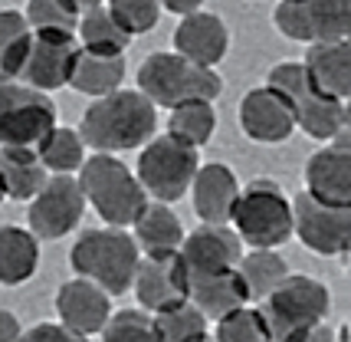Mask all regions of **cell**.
<instances>
[{"label":"cell","mask_w":351,"mask_h":342,"mask_svg":"<svg viewBox=\"0 0 351 342\" xmlns=\"http://www.w3.org/2000/svg\"><path fill=\"white\" fill-rule=\"evenodd\" d=\"M20 342H89V339L62 329L60 323H36L33 329H23V339Z\"/></svg>","instance_id":"cell-37"},{"label":"cell","mask_w":351,"mask_h":342,"mask_svg":"<svg viewBox=\"0 0 351 342\" xmlns=\"http://www.w3.org/2000/svg\"><path fill=\"white\" fill-rule=\"evenodd\" d=\"M161 10H168V14H181V20H184V16L200 14V3L197 0H168Z\"/></svg>","instance_id":"cell-39"},{"label":"cell","mask_w":351,"mask_h":342,"mask_svg":"<svg viewBox=\"0 0 351 342\" xmlns=\"http://www.w3.org/2000/svg\"><path fill=\"white\" fill-rule=\"evenodd\" d=\"M79 47L76 36H46V33H33L30 53H27V66H23V86L36 89V93H53L69 86L73 66H76Z\"/></svg>","instance_id":"cell-15"},{"label":"cell","mask_w":351,"mask_h":342,"mask_svg":"<svg viewBox=\"0 0 351 342\" xmlns=\"http://www.w3.org/2000/svg\"><path fill=\"white\" fill-rule=\"evenodd\" d=\"M295 342H335V329H328V326H315L312 332H306L302 339H295Z\"/></svg>","instance_id":"cell-41"},{"label":"cell","mask_w":351,"mask_h":342,"mask_svg":"<svg viewBox=\"0 0 351 342\" xmlns=\"http://www.w3.org/2000/svg\"><path fill=\"white\" fill-rule=\"evenodd\" d=\"M200 168L197 148H187L171 135L152 139L138 155V185L158 204L181 201L191 191V181Z\"/></svg>","instance_id":"cell-8"},{"label":"cell","mask_w":351,"mask_h":342,"mask_svg":"<svg viewBox=\"0 0 351 342\" xmlns=\"http://www.w3.org/2000/svg\"><path fill=\"white\" fill-rule=\"evenodd\" d=\"M138 93L154 109H178L184 102H214L223 93L217 69H200L178 53H152L138 69Z\"/></svg>","instance_id":"cell-4"},{"label":"cell","mask_w":351,"mask_h":342,"mask_svg":"<svg viewBox=\"0 0 351 342\" xmlns=\"http://www.w3.org/2000/svg\"><path fill=\"white\" fill-rule=\"evenodd\" d=\"M191 283V303L197 306L207 323L223 319L233 310L250 306V290H246L240 270H223V273H204V277H187Z\"/></svg>","instance_id":"cell-21"},{"label":"cell","mask_w":351,"mask_h":342,"mask_svg":"<svg viewBox=\"0 0 351 342\" xmlns=\"http://www.w3.org/2000/svg\"><path fill=\"white\" fill-rule=\"evenodd\" d=\"M106 7H108V16L115 20V27L128 40L154 30L158 20H161V3H154V0H112Z\"/></svg>","instance_id":"cell-35"},{"label":"cell","mask_w":351,"mask_h":342,"mask_svg":"<svg viewBox=\"0 0 351 342\" xmlns=\"http://www.w3.org/2000/svg\"><path fill=\"white\" fill-rule=\"evenodd\" d=\"M306 76L319 93L332 95L338 102H348L351 95V43H325V47H308L302 60Z\"/></svg>","instance_id":"cell-22"},{"label":"cell","mask_w":351,"mask_h":342,"mask_svg":"<svg viewBox=\"0 0 351 342\" xmlns=\"http://www.w3.org/2000/svg\"><path fill=\"white\" fill-rule=\"evenodd\" d=\"M79 10H82V3H76V0H33V3H27L23 16H27L33 33L76 36Z\"/></svg>","instance_id":"cell-32"},{"label":"cell","mask_w":351,"mask_h":342,"mask_svg":"<svg viewBox=\"0 0 351 342\" xmlns=\"http://www.w3.org/2000/svg\"><path fill=\"white\" fill-rule=\"evenodd\" d=\"M30 43H33V30L27 23V16H23V10H0V79L16 82L23 76Z\"/></svg>","instance_id":"cell-28"},{"label":"cell","mask_w":351,"mask_h":342,"mask_svg":"<svg viewBox=\"0 0 351 342\" xmlns=\"http://www.w3.org/2000/svg\"><path fill=\"white\" fill-rule=\"evenodd\" d=\"M0 181L10 201H33L49 181L43 161L30 148H0Z\"/></svg>","instance_id":"cell-24"},{"label":"cell","mask_w":351,"mask_h":342,"mask_svg":"<svg viewBox=\"0 0 351 342\" xmlns=\"http://www.w3.org/2000/svg\"><path fill=\"white\" fill-rule=\"evenodd\" d=\"M102 342H158L154 316L145 310H119L115 316H108Z\"/></svg>","instance_id":"cell-36"},{"label":"cell","mask_w":351,"mask_h":342,"mask_svg":"<svg viewBox=\"0 0 351 342\" xmlns=\"http://www.w3.org/2000/svg\"><path fill=\"white\" fill-rule=\"evenodd\" d=\"M132 290L138 296V306L152 316L171 312L191 303V283H187V270H184L178 253H154V257H141L135 270V283Z\"/></svg>","instance_id":"cell-12"},{"label":"cell","mask_w":351,"mask_h":342,"mask_svg":"<svg viewBox=\"0 0 351 342\" xmlns=\"http://www.w3.org/2000/svg\"><path fill=\"white\" fill-rule=\"evenodd\" d=\"M273 20L282 36L308 47L341 43L351 33V3L348 0H279Z\"/></svg>","instance_id":"cell-9"},{"label":"cell","mask_w":351,"mask_h":342,"mask_svg":"<svg viewBox=\"0 0 351 342\" xmlns=\"http://www.w3.org/2000/svg\"><path fill=\"white\" fill-rule=\"evenodd\" d=\"M40 266V240L27 227H0V286H20Z\"/></svg>","instance_id":"cell-25"},{"label":"cell","mask_w":351,"mask_h":342,"mask_svg":"<svg viewBox=\"0 0 351 342\" xmlns=\"http://www.w3.org/2000/svg\"><path fill=\"white\" fill-rule=\"evenodd\" d=\"M240 128L246 139L276 145L295 132V115L282 93H276L273 86H256L240 102Z\"/></svg>","instance_id":"cell-17"},{"label":"cell","mask_w":351,"mask_h":342,"mask_svg":"<svg viewBox=\"0 0 351 342\" xmlns=\"http://www.w3.org/2000/svg\"><path fill=\"white\" fill-rule=\"evenodd\" d=\"M328 310H332L328 286L306 273H289L260 306L273 342H295L315 326H325Z\"/></svg>","instance_id":"cell-5"},{"label":"cell","mask_w":351,"mask_h":342,"mask_svg":"<svg viewBox=\"0 0 351 342\" xmlns=\"http://www.w3.org/2000/svg\"><path fill=\"white\" fill-rule=\"evenodd\" d=\"M335 342H351V329L348 326H338L335 329Z\"/></svg>","instance_id":"cell-42"},{"label":"cell","mask_w":351,"mask_h":342,"mask_svg":"<svg viewBox=\"0 0 351 342\" xmlns=\"http://www.w3.org/2000/svg\"><path fill=\"white\" fill-rule=\"evenodd\" d=\"M181 257L187 277H204V273H223L237 270L243 260V244L233 233V227H214V224H200L191 233H184Z\"/></svg>","instance_id":"cell-14"},{"label":"cell","mask_w":351,"mask_h":342,"mask_svg":"<svg viewBox=\"0 0 351 342\" xmlns=\"http://www.w3.org/2000/svg\"><path fill=\"white\" fill-rule=\"evenodd\" d=\"M86 214V198L73 174H49L43 191L30 201L27 220L36 240H60L69 231H76Z\"/></svg>","instance_id":"cell-11"},{"label":"cell","mask_w":351,"mask_h":342,"mask_svg":"<svg viewBox=\"0 0 351 342\" xmlns=\"http://www.w3.org/2000/svg\"><path fill=\"white\" fill-rule=\"evenodd\" d=\"M207 342H214V339H207Z\"/></svg>","instance_id":"cell-44"},{"label":"cell","mask_w":351,"mask_h":342,"mask_svg":"<svg viewBox=\"0 0 351 342\" xmlns=\"http://www.w3.org/2000/svg\"><path fill=\"white\" fill-rule=\"evenodd\" d=\"M56 312H60V326L76 332L82 339H92L95 332H102L112 316V296L99 290L89 280H69L56 293Z\"/></svg>","instance_id":"cell-18"},{"label":"cell","mask_w":351,"mask_h":342,"mask_svg":"<svg viewBox=\"0 0 351 342\" xmlns=\"http://www.w3.org/2000/svg\"><path fill=\"white\" fill-rule=\"evenodd\" d=\"M237 270L250 290V299H260V303L289 277V264L276 250H250V253H243Z\"/></svg>","instance_id":"cell-31"},{"label":"cell","mask_w":351,"mask_h":342,"mask_svg":"<svg viewBox=\"0 0 351 342\" xmlns=\"http://www.w3.org/2000/svg\"><path fill=\"white\" fill-rule=\"evenodd\" d=\"M158 112L138 89H119L112 95L95 99L82 112L79 139L86 148H95V155H115L128 148H145L154 139Z\"/></svg>","instance_id":"cell-1"},{"label":"cell","mask_w":351,"mask_h":342,"mask_svg":"<svg viewBox=\"0 0 351 342\" xmlns=\"http://www.w3.org/2000/svg\"><path fill=\"white\" fill-rule=\"evenodd\" d=\"M266 86H273L276 93L286 95L292 115H295V128H302L308 139L335 141L341 132H348V106L319 93L299 60H286L273 66L266 76Z\"/></svg>","instance_id":"cell-6"},{"label":"cell","mask_w":351,"mask_h":342,"mask_svg":"<svg viewBox=\"0 0 351 342\" xmlns=\"http://www.w3.org/2000/svg\"><path fill=\"white\" fill-rule=\"evenodd\" d=\"M20 93V82H10V79H0V115H3V109L14 102V95Z\"/></svg>","instance_id":"cell-40"},{"label":"cell","mask_w":351,"mask_h":342,"mask_svg":"<svg viewBox=\"0 0 351 342\" xmlns=\"http://www.w3.org/2000/svg\"><path fill=\"white\" fill-rule=\"evenodd\" d=\"M56 128V106L49 95L20 86L14 102L0 115V145L3 148H30L36 152L40 141Z\"/></svg>","instance_id":"cell-13"},{"label":"cell","mask_w":351,"mask_h":342,"mask_svg":"<svg viewBox=\"0 0 351 342\" xmlns=\"http://www.w3.org/2000/svg\"><path fill=\"white\" fill-rule=\"evenodd\" d=\"M23 339V326L10 310H0V342H20Z\"/></svg>","instance_id":"cell-38"},{"label":"cell","mask_w":351,"mask_h":342,"mask_svg":"<svg viewBox=\"0 0 351 342\" xmlns=\"http://www.w3.org/2000/svg\"><path fill=\"white\" fill-rule=\"evenodd\" d=\"M79 43L86 49V53H106V56H125V49H128V36H125L119 27H115V20L108 16V7L106 3H99V0H92V3H82V10H79Z\"/></svg>","instance_id":"cell-27"},{"label":"cell","mask_w":351,"mask_h":342,"mask_svg":"<svg viewBox=\"0 0 351 342\" xmlns=\"http://www.w3.org/2000/svg\"><path fill=\"white\" fill-rule=\"evenodd\" d=\"M214 342H273V336H269L260 306H243L217 319Z\"/></svg>","instance_id":"cell-34"},{"label":"cell","mask_w":351,"mask_h":342,"mask_svg":"<svg viewBox=\"0 0 351 342\" xmlns=\"http://www.w3.org/2000/svg\"><path fill=\"white\" fill-rule=\"evenodd\" d=\"M135 227V244L141 250V257H154V253H178L184 240L181 218L171 211V204L148 201V207L138 214Z\"/></svg>","instance_id":"cell-23"},{"label":"cell","mask_w":351,"mask_h":342,"mask_svg":"<svg viewBox=\"0 0 351 342\" xmlns=\"http://www.w3.org/2000/svg\"><path fill=\"white\" fill-rule=\"evenodd\" d=\"M292 233H299L312 253L341 257L351 247V207L322 204L302 191L292 198Z\"/></svg>","instance_id":"cell-10"},{"label":"cell","mask_w":351,"mask_h":342,"mask_svg":"<svg viewBox=\"0 0 351 342\" xmlns=\"http://www.w3.org/2000/svg\"><path fill=\"white\" fill-rule=\"evenodd\" d=\"M79 187L82 198L95 207V214L108 227H132L138 214L148 207V194L138 185V178L128 171L125 161L115 155H89L79 168Z\"/></svg>","instance_id":"cell-3"},{"label":"cell","mask_w":351,"mask_h":342,"mask_svg":"<svg viewBox=\"0 0 351 342\" xmlns=\"http://www.w3.org/2000/svg\"><path fill=\"white\" fill-rule=\"evenodd\" d=\"M36 155L43 161L46 174H73L82 168L86 161V141L79 139L76 128L69 125H56L36 148Z\"/></svg>","instance_id":"cell-29"},{"label":"cell","mask_w":351,"mask_h":342,"mask_svg":"<svg viewBox=\"0 0 351 342\" xmlns=\"http://www.w3.org/2000/svg\"><path fill=\"white\" fill-rule=\"evenodd\" d=\"M7 201V194H3V181H0V204Z\"/></svg>","instance_id":"cell-43"},{"label":"cell","mask_w":351,"mask_h":342,"mask_svg":"<svg viewBox=\"0 0 351 342\" xmlns=\"http://www.w3.org/2000/svg\"><path fill=\"white\" fill-rule=\"evenodd\" d=\"M125 82V56H106V53H86L79 49L76 66L69 86L82 95H112L119 93Z\"/></svg>","instance_id":"cell-26"},{"label":"cell","mask_w":351,"mask_h":342,"mask_svg":"<svg viewBox=\"0 0 351 342\" xmlns=\"http://www.w3.org/2000/svg\"><path fill=\"white\" fill-rule=\"evenodd\" d=\"M141 260L135 237L119 227H95L79 237L69 250V264L79 280L95 283L108 296H122L135 283V270Z\"/></svg>","instance_id":"cell-2"},{"label":"cell","mask_w":351,"mask_h":342,"mask_svg":"<svg viewBox=\"0 0 351 342\" xmlns=\"http://www.w3.org/2000/svg\"><path fill=\"white\" fill-rule=\"evenodd\" d=\"M194 211H197L200 224H214V227H227L233 218V207L240 198V181L230 165L210 161V165H200L194 174Z\"/></svg>","instance_id":"cell-20"},{"label":"cell","mask_w":351,"mask_h":342,"mask_svg":"<svg viewBox=\"0 0 351 342\" xmlns=\"http://www.w3.org/2000/svg\"><path fill=\"white\" fill-rule=\"evenodd\" d=\"M154 329H158V342H207L210 339L207 316L194 303H184L178 310L154 316Z\"/></svg>","instance_id":"cell-33"},{"label":"cell","mask_w":351,"mask_h":342,"mask_svg":"<svg viewBox=\"0 0 351 342\" xmlns=\"http://www.w3.org/2000/svg\"><path fill=\"white\" fill-rule=\"evenodd\" d=\"M217 112L214 102H184L168 115V135L178 139L187 148H200L214 139Z\"/></svg>","instance_id":"cell-30"},{"label":"cell","mask_w":351,"mask_h":342,"mask_svg":"<svg viewBox=\"0 0 351 342\" xmlns=\"http://www.w3.org/2000/svg\"><path fill=\"white\" fill-rule=\"evenodd\" d=\"M306 194L322 204L351 207V141L341 132L328 148H322L306 165Z\"/></svg>","instance_id":"cell-16"},{"label":"cell","mask_w":351,"mask_h":342,"mask_svg":"<svg viewBox=\"0 0 351 342\" xmlns=\"http://www.w3.org/2000/svg\"><path fill=\"white\" fill-rule=\"evenodd\" d=\"M230 224L240 244L253 250H276L292 237V201L276 181H253L240 187Z\"/></svg>","instance_id":"cell-7"},{"label":"cell","mask_w":351,"mask_h":342,"mask_svg":"<svg viewBox=\"0 0 351 342\" xmlns=\"http://www.w3.org/2000/svg\"><path fill=\"white\" fill-rule=\"evenodd\" d=\"M230 49V30L217 14L200 10L194 16H184L174 30V53L194 62L200 69H214L217 62L227 56Z\"/></svg>","instance_id":"cell-19"}]
</instances>
